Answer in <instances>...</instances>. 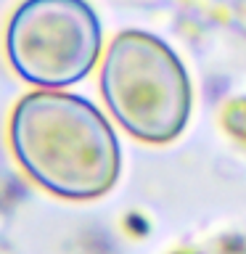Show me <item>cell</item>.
I'll return each instance as SVG.
<instances>
[{
	"label": "cell",
	"instance_id": "obj_2",
	"mask_svg": "<svg viewBox=\"0 0 246 254\" xmlns=\"http://www.w3.org/2000/svg\"><path fill=\"white\" fill-rule=\"evenodd\" d=\"M101 90L117 122L146 143H170L190 114V82L180 59L159 37L122 32L109 45Z\"/></svg>",
	"mask_w": 246,
	"mask_h": 254
},
{
	"label": "cell",
	"instance_id": "obj_3",
	"mask_svg": "<svg viewBox=\"0 0 246 254\" xmlns=\"http://www.w3.org/2000/svg\"><path fill=\"white\" fill-rule=\"evenodd\" d=\"M13 69L32 85H74L101 53V24L85 0H24L5 35Z\"/></svg>",
	"mask_w": 246,
	"mask_h": 254
},
{
	"label": "cell",
	"instance_id": "obj_1",
	"mask_svg": "<svg viewBox=\"0 0 246 254\" xmlns=\"http://www.w3.org/2000/svg\"><path fill=\"white\" fill-rule=\"evenodd\" d=\"M11 148L27 175L61 198H98L119 178L117 135L93 103L66 93H29L11 117Z\"/></svg>",
	"mask_w": 246,
	"mask_h": 254
}]
</instances>
